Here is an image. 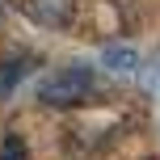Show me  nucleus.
<instances>
[{
    "label": "nucleus",
    "instance_id": "obj_4",
    "mask_svg": "<svg viewBox=\"0 0 160 160\" xmlns=\"http://www.w3.org/2000/svg\"><path fill=\"white\" fill-rule=\"evenodd\" d=\"M21 72H25V59H8V63H0V97L21 80Z\"/></svg>",
    "mask_w": 160,
    "mask_h": 160
},
{
    "label": "nucleus",
    "instance_id": "obj_1",
    "mask_svg": "<svg viewBox=\"0 0 160 160\" xmlns=\"http://www.w3.org/2000/svg\"><path fill=\"white\" fill-rule=\"evenodd\" d=\"M97 97V72L84 63H68V68H55L51 76H42L38 84V101L47 110H76V105L93 101Z\"/></svg>",
    "mask_w": 160,
    "mask_h": 160
},
{
    "label": "nucleus",
    "instance_id": "obj_3",
    "mask_svg": "<svg viewBox=\"0 0 160 160\" xmlns=\"http://www.w3.org/2000/svg\"><path fill=\"white\" fill-rule=\"evenodd\" d=\"M0 160H30L25 139L17 135V131H8V135H4V143H0Z\"/></svg>",
    "mask_w": 160,
    "mask_h": 160
},
{
    "label": "nucleus",
    "instance_id": "obj_2",
    "mask_svg": "<svg viewBox=\"0 0 160 160\" xmlns=\"http://www.w3.org/2000/svg\"><path fill=\"white\" fill-rule=\"evenodd\" d=\"M17 8H21L30 21L47 25V30H63L76 17V0H21Z\"/></svg>",
    "mask_w": 160,
    "mask_h": 160
}]
</instances>
